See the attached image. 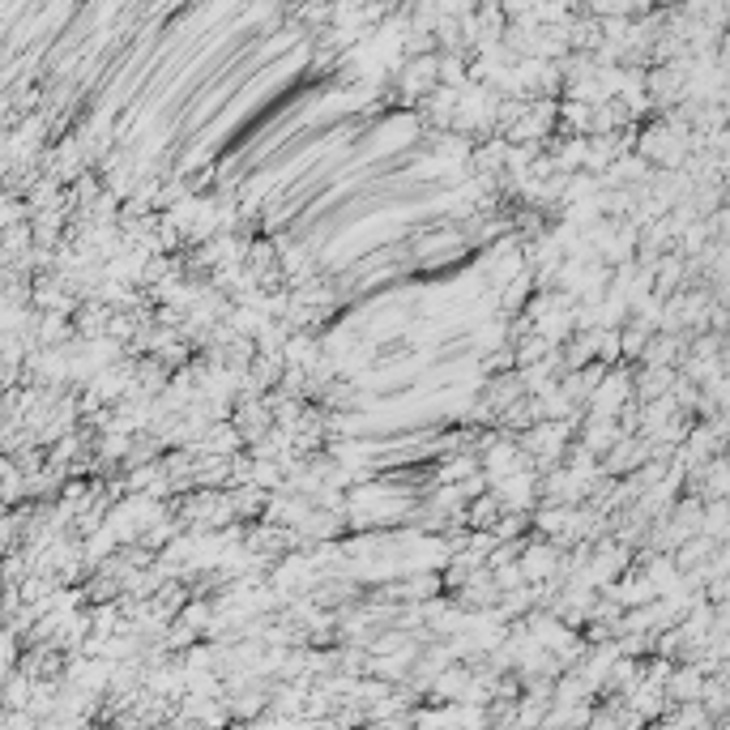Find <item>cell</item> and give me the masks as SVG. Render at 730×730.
Here are the masks:
<instances>
[{
    "label": "cell",
    "instance_id": "cell-1",
    "mask_svg": "<svg viewBox=\"0 0 730 730\" xmlns=\"http://www.w3.org/2000/svg\"><path fill=\"white\" fill-rule=\"evenodd\" d=\"M641 389L649 393V398H654V393H662V389H671V372H666V368H654V372H645Z\"/></svg>",
    "mask_w": 730,
    "mask_h": 730
}]
</instances>
